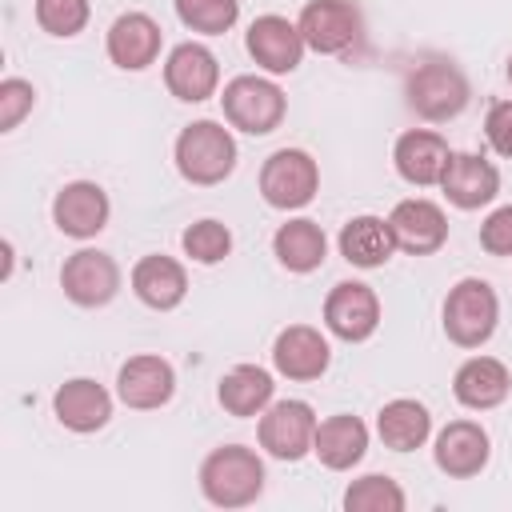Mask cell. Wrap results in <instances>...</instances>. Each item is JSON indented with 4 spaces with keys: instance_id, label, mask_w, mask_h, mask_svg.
I'll return each instance as SVG.
<instances>
[{
    "instance_id": "cell-1",
    "label": "cell",
    "mask_w": 512,
    "mask_h": 512,
    "mask_svg": "<svg viewBox=\"0 0 512 512\" xmlns=\"http://www.w3.org/2000/svg\"><path fill=\"white\" fill-rule=\"evenodd\" d=\"M200 492L216 508H248L264 492V464L244 444H220L200 464Z\"/></svg>"
},
{
    "instance_id": "cell-2",
    "label": "cell",
    "mask_w": 512,
    "mask_h": 512,
    "mask_svg": "<svg viewBox=\"0 0 512 512\" xmlns=\"http://www.w3.org/2000/svg\"><path fill=\"white\" fill-rule=\"evenodd\" d=\"M176 168L188 184H220L236 168V140L224 124L216 120H192L176 136Z\"/></svg>"
},
{
    "instance_id": "cell-3",
    "label": "cell",
    "mask_w": 512,
    "mask_h": 512,
    "mask_svg": "<svg viewBox=\"0 0 512 512\" xmlns=\"http://www.w3.org/2000/svg\"><path fill=\"white\" fill-rule=\"evenodd\" d=\"M404 100L420 120L444 124L468 108V80L452 60H424L408 72Z\"/></svg>"
},
{
    "instance_id": "cell-4",
    "label": "cell",
    "mask_w": 512,
    "mask_h": 512,
    "mask_svg": "<svg viewBox=\"0 0 512 512\" xmlns=\"http://www.w3.org/2000/svg\"><path fill=\"white\" fill-rule=\"evenodd\" d=\"M500 320V300L492 292L488 280L480 276H464L456 288H448L444 300V332L452 344L460 348H480L488 344V336L496 332Z\"/></svg>"
},
{
    "instance_id": "cell-5",
    "label": "cell",
    "mask_w": 512,
    "mask_h": 512,
    "mask_svg": "<svg viewBox=\"0 0 512 512\" xmlns=\"http://www.w3.org/2000/svg\"><path fill=\"white\" fill-rule=\"evenodd\" d=\"M220 104H224V120L232 128L248 132V136L276 132L284 112H288L284 92L272 80H264V76H236V80H228Z\"/></svg>"
},
{
    "instance_id": "cell-6",
    "label": "cell",
    "mask_w": 512,
    "mask_h": 512,
    "mask_svg": "<svg viewBox=\"0 0 512 512\" xmlns=\"http://www.w3.org/2000/svg\"><path fill=\"white\" fill-rule=\"evenodd\" d=\"M320 192V168L308 152L300 148H280L264 160L260 168V196L272 208H304Z\"/></svg>"
},
{
    "instance_id": "cell-7",
    "label": "cell",
    "mask_w": 512,
    "mask_h": 512,
    "mask_svg": "<svg viewBox=\"0 0 512 512\" xmlns=\"http://www.w3.org/2000/svg\"><path fill=\"white\" fill-rule=\"evenodd\" d=\"M304 44L320 56H340L348 52L360 32H364V16L352 0H308L300 20H296Z\"/></svg>"
},
{
    "instance_id": "cell-8",
    "label": "cell",
    "mask_w": 512,
    "mask_h": 512,
    "mask_svg": "<svg viewBox=\"0 0 512 512\" xmlns=\"http://www.w3.org/2000/svg\"><path fill=\"white\" fill-rule=\"evenodd\" d=\"M316 412L304 400H276L260 412V448L276 460H300L316 440Z\"/></svg>"
},
{
    "instance_id": "cell-9",
    "label": "cell",
    "mask_w": 512,
    "mask_h": 512,
    "mask_svg": "<svg viewBox=\"0 0 512 512\" xmlns=\"http://www.w3.org/2000/svg\"><path fill=\"white\" fill-rule=\"evenodd\" d=\"M60 288L80 308H104L120 292V268L100 248H80L60 268Z\"/></svg>"
},
{
    "instance_id": "cell-10",
    "label": "cell",
    "mask_w": 512,
    "mask_h": 512,
    "mask_svg": "<svg viewBox=\"0 0 512 512\" xmlns=\"http://www.w3.org/2000/svg\"><path fill=\"white\" fill-rule=\"evenodd\" d=\"M324 324L332 336L348 340V344H360L368 340L376 328H380V300L368 284L360 280H344L328 292L324 300Z\"/></svg>"
},
{
    "instance_id": "cell-11",
    "label": "cell",
    "mask_w": 512,
    "mask_h": 512,
    "mask_svg": "<svg viewBox=\"0 0 512 512\" xmlns=\"http://www.w3.org/2000/svg\"><path fill=\"white\" fill-rule=\"evenodd\" d=\"M304 48H308V44H304L300 28H296L292 20H284V16H276V12L256 16V20L248 24V56H252L264 72H272V76L296 72L300 60H304Z\"/></svg>"
},
{
    "instance_id": "cell-12",
    "label": "cell",
    "mask_w": 512,
    "mask_h": 512,
    "mask_svg": "<svg viewBox=\"0 0 512 512\" xmlns=\"http://www.w3.org/2000/svg\"><path fill=\"white\" fill-rule=\"evenodd\" d=\"M388 228H392L396 248L408 252V256H432L448 240V216H444V208L432 204V200H420V196L400 200L392 208V216H388Z\"/></svg>"
},
{
    "instance_id": "cell-13",
    "label": "cell",
    "mask_w": 512,
    "mask_h": 512,
    "mask_svg": "<svg viewBox=\"0 0 512 512\" xmlns=\"http://www.w3.org/2000/svg\"><path fill=\"white\" fill-rule=\"evenodd\" d=\"M108 212H112L108 192H104L100 184H92V180H72V184H64V188L56 192V200H52V220H56V228H60L64 236H72V240H88V236L104 232Z\"/></svg>"
},
{
    "instance_id": "cell-14",
    "label": "cell",
    "mask_w": 512,
    "mask_h": 512,
    "mask_svg": "<svg viewBox=\"0 0 512 512\" xmlns=\"http://www.w3.org/2000/svg\"><path fill=\"white\" fill-rule=\"evenodd\" d=\"M116 392L128 408L136 412H152V408H164L176 392V372L164 356H132L120 364V376H116Z\"/></svg>"
},
{
    "instance_id": "cell-15",
    "label": "cell",
    "mask_w": 512,
    "mask_h": 512,
    "mask_svg": "<svg viewBox=\"0 0 512 512\" xmlns=\"http://www.w3.org/2000/svg\"><path fill=\"white\" fill-rule=\"evenodd\" d=\"M164 84H168V92L176 100L200 104V100H208L216 92L220 64H216V56L204 44H192V40L188 44H176L168 52V60H164Z\"/></svg>"
},
{
    "instance_id": "cell-16",
    "label": "cell",
    "mask_w": 512,
    "mask_h": 512,
    "mask_svg": "<svg viewBox=\"0 0 512 512\" xmlns=\"http://www.w3.org/2000/svg\"><path fill=\"white\" fill-rule=\"evenodd\" d=\"M108 60L124 72H140L148 64H156L160 56V44H164V32L160 24L148 16V12H124L112 20L108 28Z\"/></svg>"
},
{
    "instance_id": "cell-17",
    "label": "cell",
    "mask_w": 512,
    "mask_h": 512,
    "mask_svg": "<svg viewBox=\"0 0 512 512\" xmlns=\"http://www.w3.org/2000/svg\"><path fill=\"white\" fill-rule=\"evenodd\" d=\"M448 160H452V148H448V140H444L440 132H432V128H408V132H400V140H396V148H392L396 172H400L408 184H416V188L440 184Z\"/></svg>"
},
{
    "instance_id": "cell-18",
    "label": "cell",
    "mask_w": 512,
    "mask_h": 512,
    "mask_svg": "<svg viewBox=\"0 0 512 512\" xmlns=\"http://www.w3.org/2000/svg\"><path fill=\"white\" fill-rule=\"evenodd\" d=\"M332 348L312 324H288L272 344V364L288 380H320L328 372Z\"/></svg>"
},
{
    "instance_id": "cell-19",
    "label": "cell",
    "mask_w": 512,
    "mask_h": 512,
    "mask_svg": "<svg viewBox=\"0 0 512 512\" xmlns=\"http://www.w3.org/2000/svg\"><path fill=\"white\" fill-rule=\"evenodd\" d=\"M440 188H444L448 204L472 212V208H484V204L496 200L500 172H496V164H488L476 152H452V160H448V168L440 176Z\"/></svg>"
},
{
    "instance_id": "cell-20",
    "label": "cell",
    "mask_w": 512,
    "mask_h": 512,
    "mask_svg": "<svg viewBox=\"0 0 512 512\" xmlns=\"http://www.w3.org/2000/svg\"><path fill=\"white\" fill-rule=\"evenodd\" d=\"M436 468L452 480H468L488 464V432L476 420H452L436 436Z\"/></svg>"
},
{
    "instance_id": "cell-21",
    "label": "cell",
    "mask_w": 512,
    "mask_h": 512,
    "mask_svg": "<svg viewBox=\"0 0 512 512\" xmlns=\"http://www.w3.org/2000/svg\"><path fill=\"white\" fill-rule=\"evenodd\" d=\"M508 392H512V372L496 356H472L452 376V396L472 412L500 408L508 400Z\"/></svg>"
},
{
    "instance_id": "cell-22",
    "label": "cell",
    "mask_w": 512,
    "mask_h": 512,
    "mask_svg": "<svg viewBox=\"0 0 512 512\" xmlns=\"http://www.w3.org/2000/svg\"><path fill=\"white\" fill-rule=\"evenodd\" d=\"M52 412L56 420L68 428V432H96L108 424L112 416V396L104 384L88 380V376H76V380H64L52 396Z\"/></svg>"
},
{
    "instance_id": "cell-23",
    "label": "cell",
    "mask_w": 512,
    "mask_h": 512,
    "mask_svg": "<svg viewBox=\"0 0 512 512\" xmlns=\"http://www.w3.org/2000/svg\"><path fill=\"white\" fill-rule=\"evenodd\" d=\"M312 452L320 456L324 468H332V472H348V468L360 464L364 452H368V428H364V420L352 416V412H340V416L320 420V424H316Z\"/></svg>"
},
{
    "instance_id": "cell-24",
    "label": "cell",
    "mask_w": 512,
    "mask_h": 512,
    "mask_svg": "<svg viewBox=\"0 0 512 512\" xmlns=\"http://www.w3.org/2000/svg\"><path fill=\"white\" fill-rule=\"evenodd\" d=\"M132 292H136L140 304H148L156 312H168L188 296V272L172 256H144L132 268Z\"/></svg>"
},
{
    "instance_id": "cell-25",
    "label": "cell",
    "mask_w": 512,
    "mask_h": 512,
    "mask_svg": "<svg viewBox=\"0 0 512 512\" xmlns=\"http://www.w3.org/2000/svg\"><path fill=\"white\" fill-rule=\"evenodd\" d=\"M392 252H396V240L388 220L380 216H352L340 228V256L356 268H380L392 260Z\"/></svg>"
},
{
    "instance_id": "cell-26",
    "label": "cell",
    "mask_w": 512,
    "mask_h": 512,
    "mask_svg": "<svg viewBox=\"0 0 512 512\" xmlns=\"http://www.w3.org/2000/svg\"><path fill=\"white\" fill-rule=\"evenodd\" d=\"M272 376L256 364H236L232 372L220 376V388H216V400L228 416H260L268 404H272Z\"/></svg>"
},
{
    "instance_id": "cell-27",
    "label": "cell",
    "mask_w": 512,
    "mask_h": 512,
    "mask_svg": "<svg viewBox=\"0 0 512 512\" xmlns=\"http://www.w3.org/2000/svg\"><path fill=\"white\" fill-rule=\"evenodd\" d=\"M272 252L276 260L288 268V272H316L324 264V252H328V240H324V228L316 220H288L276 228L272 236Z\"/></svg>"
},
{
    "instance_id": "cell-28",
    "label": "cell",
    "mask_w": 512,
    "mask_h": 512,
    "mask_svg": "<svg viewBox=\"0 0 512 512\" xmlns=\"http://www.w3.org/2000/svg\"><path fill=\"white\" fill-rule=\"evenodd\" d=\"M376 432L392 452H412L428 440L432 432V416L420 400H388L376 416Z\"/></svg>"
},
{
    "instance_id": "cell-29",
    "label": "cell",
    "mask_w": 512,
    "mask_h": 512,
    "mask_svg": "<svg viewBox=\"0 0 512 512\" xmlns=\"http://www.w3.org/2000/svg\"><path fill=\"white\" fill-rule=\"evenodd\" d=\"M344 508L348 512H404V488L392 476H360L348 484L344 492Z\"/></svg>"
},
{
    "instance_id": "cell-30",
    "label": "cell",
    "mask_w": 512,
    "mask_h": 512,
    "mask_svg": "<svg viewBox=\"0 0 512 512\" xmlns=\"http://www.w3.org/2000/svg\"><path fill=\"white\" fill-rule=\"evenodd\" d=\"M176 16L192 32L224 36L240 20V0H176Z\"/></svg>"
},
{
    "instance_id": "cell-31",
    "label": "cell",
    "mask_w": 512,
    "mask_h": 512,
    "mask_svg": "<svg viewBox=\"0 0 512 512\" xmlns=\"http://www.w3.org/2000/svg\"><path fill=\"white\" fill-rule=\"evenodd\" d=\"M180 244H184V252H188L196 264H220V260L232 252V232H228V224H220V220H196V224L184 228Z\"/></svg>"
},
{
    "instance_id": "cell-32",
    "label": "cell",
    "mask_w": 512,
    "mask_h": 512,
    "mask_svg": "<svg viewBox=\"0 0 512 512\" xmlns=\"http://www.w3.org/2000/svg\"><path fill=\"white\" fill-rule=\"evenodd\" d=\"M36 24L48 36H76L88 24V0H36Z\"/></svg>"
},
{
    "instance_id": "cell-33",
    "label": "cell",
    "mask_w": 512,
    "mask_h": 512,
    "mask_svg": "<svg viewBox=\"0 0 512 512\" xmlns=\"http://www.w3.org/2000/svg\"><path fill=\"white\" fill-rule=\"evenodd\" d=\"M32 100H36V92L28 80H20V76L0 80V132H12L32 112Z\"/></svg>"
},
{
    "instance_id": "cell-34",
    "label": "cell",
    "mask_w": 512,
    "mask_h": 512,
    "mask_svg": "<svg viewBox=\"0 0 512 512\" xmlns=\"http://www.w3.org/2000/svg\"><path fill=\"white\" fill-rule=\"evenodd\" d=\"M480 248L488 256H512V204L496 208L484 224H480Z\"/></svg>"
},
{
    "instance_id": "cell-35",
    "label": "cell",
    "mask_w": 512,
    "mask_h": 512,
    "mask_svg": "<svg viewBox=\"0 0 512 512\" xmlns=\"http://www.w3.org/2000/svg\"><path fill=\"white\" fill-rule=\"evenodd\" d=\"M484 136H488V144H492L500 156L512 160V100H496V104L488 108V116H484Z\"/></svg>"
},
{
    "instance_id": "cell-36",
    "label": "cell",
    "mask_w": 512,
    "mask_h": 512,
    "mask_svg": "<svg viewBox=\"0 0 512 512\" xmlns=\"http://www.w3.org/2000/svg\"><path fill=\"white\" fill-rule=\"evenodd\" d=\"M508 84H512V56H508Z\"/></svg>"
}]
</instances>
